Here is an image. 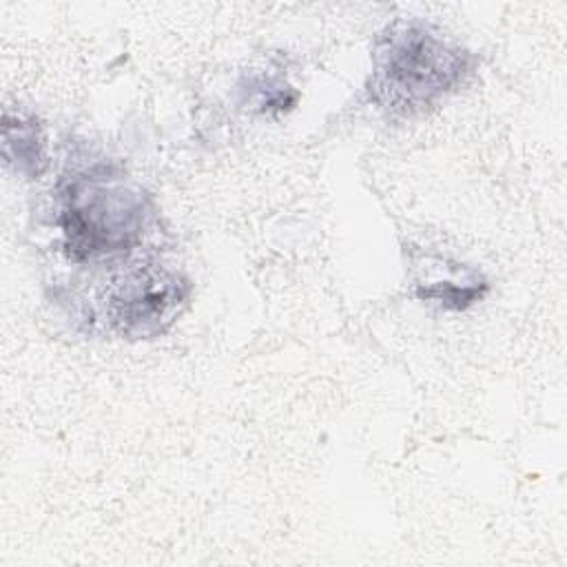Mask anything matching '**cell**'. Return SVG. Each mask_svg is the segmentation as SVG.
<instances>
[{"label": "cell", "mask_w": 567, "mask_h": 567, "mask_svg": "<svg viewBox=\"0 0 567 567\" xmlns=\"http://www.w3.org/2000/svg\"><path fill=\"white\" fill-rule=\"evenodd\" d=\"M188 284L162 268L131 272L111 299L115 328L126 337H151L162 332L177 306L186 299Z\"/></svg>", "instance_id": "3957f363"}, {"label": "cell", "mask_w": 567, "mask_h": 567, "mask_svg": "<svg viewBox=\"0 0 567 567\" xmlns=\"http://www.w3.org/2000/svg\"><path fill=\"white\" fill-rule=\"evenodd\" d=\"M4 157L16 162L18 171L38 177L47 164L44 159V137L35 120L16 117V122L4 113Z\"/></svg>", "instance_id": "277c9868"}, {"label": "cell", "mask_w": 567, "mask_h": 567, "mask_svg": "<svg viewBox=\"0 0 567 567\" xmlns=\"http://www.w3.org/2000/svg\"><path fill=\"white\" fill-rule=\"evenodd\" d=\"M472 73V55L421 22H401L379 38L370 75L377 106L414 115L456 91Z\"/></svg>", "instance_id": "6da1fadb"}, {"label": "cell", "mask_w": 567, "mask_h": 567, "mask_svg": "<svg viewBox=\"0 0 567 567\" xmlns=\"http://www.w3.org/2000/svg\"><path fill=\"white\" fill-rule=\"evenodd\" d=\"M60 226L64 244L75 259H95L128 250L144 226L140 193L109 175L73 179L64 190Z\"/></svg>", "instance_id": "7a4b0ae2"}]
</instances>
